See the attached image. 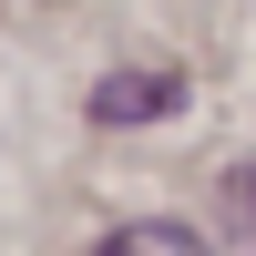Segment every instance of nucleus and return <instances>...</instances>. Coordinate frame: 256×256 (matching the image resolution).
<instances>
[{
	"mask_svg": "<svg viewBox=\"0 0 256 256\" xmlns=\"http://www.w3.org/2000/svg\"><path fill=\"white\" fill-rule=\"evenodd\" d=\"M92 256H216V246H205L195 226H174V216H144V226H113Z\"/></svg>",
	"mask_w": 256,
	"mask_h": 256,
	"instance_id": "obj_2",
	"label": "nucleus"
},
{
	"mask_svg": "<svg viewBox=\"0 0 256 256\" xmlns=\"http://www.w3.org/2000/svg\"><path fill=\"white\" fill-rule=\"evenodd\" d=\"M174 102H184V72H164V62L92 82V123H154V113H174Z\"/></svg>",
	"mask_w": 256,
	"mask_h": 256,
	"instance_id": "obj_1",
	"label": "nucleus"
},
{
	"mask_svg": "<svg viewBox=\"0 0 256 256\" xmlns=\"http://www.w3.org/2000/svg\"><path fill=\"white\" fill-rule=\"evenodd\" d=\"M226 226L256 246V164H236V174H226Z\"/></svg>",
	"mask_w": 256,
	"mask_h": 256,
	"instance_id": "obj_3",
	"label": "nucleus"
}]
</instances>
